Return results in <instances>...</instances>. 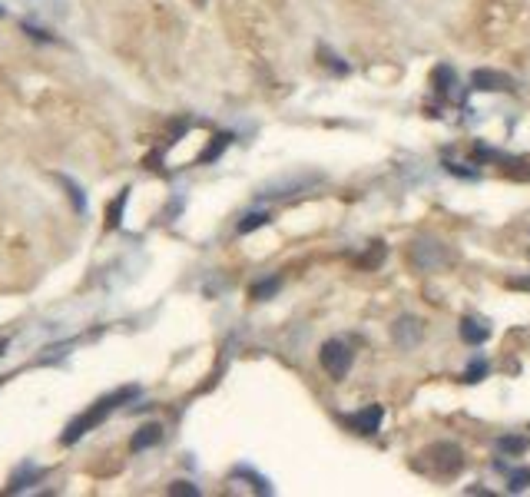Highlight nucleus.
<instances>
[{"label":"nucleus","instance_id":"1","mask_svg":"<svg viewBox=\"0 0 530 497\" xmlns=\"http://www.w3.org/2000/svg\"><path fill=\"white\" fill-rule=\"evenodd\" d=\"M321 365H325V372H328L335 381H342L351 368V348L345 345V342H338V338L325 342V345H321Z\"/></svg>","mask_w":530,"mask_h":497},{"label":"nucleus","instance_id":"2","mask_svg":"<svg viewBox=\"0 0 530 497\" xmlns=\"http://www.w3.org/2000/svg\"><path fill=\"white\" fill-rule=\"evenodd\" d=\"M411 262H414V269L421 272H431L444 265V249H441V242L434 239H418L411 245Z\"/></svg>","mask_w":530,"mask_h":497},{"label":"nucleus","instance_id":"3","mask_svg":"<svg viewBox=\"0 0 530 497\" xmlns=\"http://www.w3.org/2000/svg\"><path fill=\"white\" fill-rule=\"evenodd\" d=\"M427 457H434V471H438V474H454V471L464 467V451H461L457 444H451V441L434 444V448L427 451Z\"/></svg>","mask_w":530,"mask_h":497},{"label":"nucleus","instance_id":"4","mask_svg":"<svg viewBox=\"0 0 530 497\" xmlns=\"http://www.w3.org/2000/svg\"><path fill=\"white\" fill-rule=\"evenodd\" d=\"M381 418H385L381 405H371V408H364V411H358V415H351V428H355L358 435H375Z\"/></svg>","mask_w":530,"mask_h":497},{"label":"nucleus","instance_id":"5","mask_svg":"<svg viewBox=\"0 0 530 497\" xmlns=\"http://www.w3.org/2000/svg\"><path fill=\"white\" fill-rule=\"evenodd\" d=\"M394 342L401 348H414L421 342V325H418L414 318H401V322L394 325Z\"/></svg>","mask_w":530,"mask_h":497},{"label":"nucleus","instance_id":"6","mask_svg":"<svg viewBox=\"0 0 530 497\" xmlns=\"http://www.w3.org/2000/svg\"><path fill=\"white\" fill-rule=\"evenodd\" d=\"M474 87L477 90H511V80L500 73H491V70H477L474 73Z\"/></svg>","mask_w":530,"mask_h":497},{"label":"nucleus","instance_id":"7","mask_svg":"<svg viewBox=\"0 0 530 497\" xmlns=\"http://www.w3.org/2000/svg\"><path fill=\"white\" fill-rule=\"evenodd\" d=\"M461 338H464L468 345H481L487 338V325L474 322V318H464V322H461Z\"/></svg>","mask_w":530,"mask_h":497},{"label":"nucleus","instance_id":"8","mask_svg":"<svg viewBox=\"0 0 530 497\" xmlns=\"http://www.w3.org/2000/svg\"><path fill=\"white\" fill-rule=\"evenodd\" d=\"M507 484H511L514 491L530 487V467H511V471H507Z\"/></svg>","mask_w":530,"mask_h":497},{"label":"nucleus","instance_id":"9","mask_svg":"<svg viewBox=\"0 0 530 497\" xmlns=\"http://www.w3.org/2000/svg\"><path fill=\"white\" fill-rule=\"evenodd\" d=\"M497 448L500 451H511V454H524L527 451V441H524V437H500Z\"/></svg>","mask_w":530,"mask_h":497},{"label":"nucleus","instance_id":"10","mask_svg":"<svg viewBox=\"0 0 530 497\" xmlns=\"http://www.w3.org/2000/svg\"><path fill=\"white\" fill-rule=\"evenodd\" d=\"M269 216L265 212H256V216H249V219H242V226H239V232H252V229H258L262 223H265Z\"/></svg>","mask_w":530,"mask_h":497},{"label":"nucleus","instance_id":"11","mask_svg":"<svg viewBox=\"0 0 530 497\" xmlns=\"http://www.w3.org/2000/svg\"><path fill=\"white\" fill-rule=\"evenodd\" d=\"M481 375H487V365L484 362H474L468 368V381H481Z\"/></svg>","mask_w":530,"mask_h":497}]
</instances>
